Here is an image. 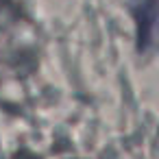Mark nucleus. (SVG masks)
<instances>
[{
	"label": "nucleus",
	"mask_w": 159,
	"mask_h": 159,
	"mask_svg": "<svg viewBox=\"0 0 159 159\" xmlns=\"http://www.w3.org/2000/svg\"><path fill=\"white\" fill-rule=\"evenodd\" d=\"M137 18H139L142 39L157 37L159 35V0H142Z\"/></svg>",
	"instance_id": "1"
}]
</instances>
